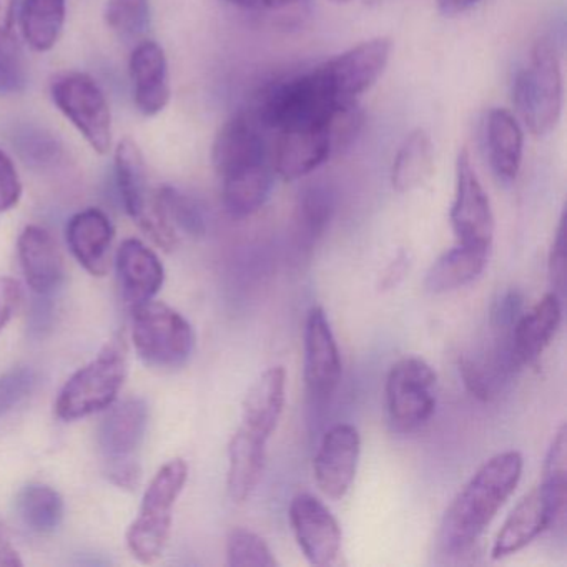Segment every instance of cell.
Listing matches in <instances>:
<instances>
[{"label":"cell","instance_id":"7dc6e473","mask_svg":"<svg viewBox=\"0 0 567 567\" xmlns=\"http://www.w3.org/2000/svg\"><path fill=\"white\" fill-rule=\"evenodd\" d=\"M235 8L247 9V11H254V0H227Z\"/></svg>","mask_w":567,"mask_h":567},{"label":"cell","instance_id":"ab89813d","mask_svg":"<svg viewBox=\"0 0 567 567\" xmlns=\"http://www.w3.org/2000/svg\"><path fill=\"white\" fill-rule=\"evenodd\" d=\"M460 374L466 390L480 401H489L493 398V383L487 377L484 367L471 358H461Z\"/></svg>","mask_w":567,"mask_h":567},{"label":"cell","instance_id":"74e56055","mask_svg":"<svg viewBox=\"0 0 567 567\" xmlns=\"http://www.w3.org/2000/svg\"><path fill=\"white\" fill-rule=\"evenodd\" d=\"M22 197V182L12 158L0 148V212L18 207Z\"/></svg>","mask_w":567,"mask_h":567},{"label":"cell","instance_id":"3957f363","mask_svg":"<svg viewBox=\"0 0 567 567\" xmlns=\"http://www.w3.org/2000/svg\"><path fill=\"white\" fill-rule=\"evenodd\" d=\"M128 371V350L124 338L115 337L97 357L75 371L59 393L55 413L75 421L107 410L117 400Z\"/></svg>","mask_w":567,"mask_h":567},{"label":"cell","instance_id":"4fadbf2b","mask_svg":"<svg viewBox=\"0 0 567 567\" xmlns=\"http://www.w3.org/2000/svg\"><path fill=\"white\" fill-rule=\"evenodd\" d=\"M291 529L303 556L311 566H330L341 549V527L337 517L310 493H300L291 499Z\"/></svg>","mask_w":567,"mask_h":567},{"label":"cell","instance_id":"f6af8a7d","mask_svg":"<svg viewBox=\"0 0 567 567\" xmlns=\"http://www.w3.org/2000/svg\"><path fill=\"white\" fill-rule=\"evenodd\" d=\"M480 0H436L437 9L441 14L453 18V16L464 14L473 9Z\"/></svg>","mask_w":567,"mask_h":567},{"label":"cell","instance_id":"e0dca14e","mask_svg":"<svg viewBox=\"0 0 567 567\" xmlns=\"http://www.w3.org/2000/svg\"><path fill=\"white\" fill-rule=\"evenodd\" d=\"M274 135L271 158L275 174L285 182H295L311 174L337 152L330 125L291 128Z\"/></svg>","mask_w":567,"mask_h":567},{"label":"cell","instance_id":"7c38bea8","mask_svg":"<svg viewBox=\"0 0 567 567\" xmlns=\"http://www.w3.org/2000/svg\"><path fill=\"white\" fill-rule=\"evenodd\" d=\"M393 42L386 38L361 42L357 48L321 64L328 87L340 104H354L383 75Z\"/></svg>","mask_w":567,"mask_h":567},{"label":"cell","instance_id":"4316f807","mask_svg":"<svg viewBox=\"0 0 567 567\" xmlns=\"http://www.w3.org/2000/svg\"><path fill=\"white\" fill-rule=\"evenodd\" d=\"M489 260L487 248L466 247L457 244L444 251L427 270L424 288L433 295L447 293L476 280Z\"/></svg>","mask_w":567,"mask_h":567},{"label":"cell","instance_id":"5bb4252c","mask_svg":"<svg viewBox=\"0 0 567 567\" xmlns=\"http://www.w3.org/2000/svg\"><path fill=\"white\" fill-rule=\"evenodd\" d=\"M254 112H238L218 132L212 151L215 172L224 178L271 158V141Z\"/></svg>","mask_w":567,"mask_h":567},{"label":"cell","instance_id":"c3c4849f","mask_svg":"<svg viewBox=\"0 0 567 567\" xmlns=\"http://www.w3.org/2000/svg\"><path fill=\"white\" fill-rule=\"evenodd\" d=\"M331 2H334V4H348L351 0H331Z\"/></svg>","mask_w":567,"mask_h":567},{"label":"cell","instance_id":"9c48e42d","mask_svg":"<svg viewBox=\"0 0 567 567\" xmlns=\"http://www.w3.org/2000/svg\"><path fill=\"white\" fill-rule=\"evenodd\" d=\"M51 95L59 111L97 154L112 147V114L101 85L89 74L64 72L52 81Z\"/></svg>","mask_w":567,"mask_h":567},{"label":"cell","instance_id":"4dcf8cb0","mask_svg":"<svg viewBox=\"0 0 567 567\" xmlns=\"http://www.w3.org/2000/svg\"><path fill=\"white\" fill-rule=\"evenodd\" d=\"M22 523L38 534H52L64 519V499L54 487L32 483L22 487L16 499Z\"/></svg>","mask_w":567,"mask_h":567},{"label":"cell","instance_id":"f546056e","mask_svg":"<svg viewBox=\"0 0 567 567\" xmlns=\"http://www.w3.org/2000/svg\"><path fill=\"white\" fill-rule=\"evenodd\" d=\"M68 16V0H22L19 22L25 42L35 52H49L59 39Z\"/></svg>","mask_w":567,"mask_h":567},{"label":"cell","instance_id":"d6986e66","mask_svg":"<svg viewBox=\"0 0 567 567\" xmlns=\"http://www.w3.org/2000/svg\"><path fill=\"white\" fill-rule=\"evenodd\" d=\"M563 320V301L556 291L544 295L527 313L520 315L509 334V350L516 363L530 364L553 341Z\"/></svg>","mask_w":567,"mask_h":567},{"label":"cell","instance_id":"1f68e13d","mask_svg":"<svg viewBox=\"0 0 567 567\" xmlns=\"http://www.w3.org/2000/svg\"><path fill=\"white\" fill-rule=\"evenodd\" d=\"M155 202L175 231L192 238L204 237L207 220L200 204L178 188L164 185L155 192Z\"/></svg>","mask_w":567,"mask_h":567},{"label":"cell","instance_id":"83f0119b","mask_svg":"<svg viewBox=\"0 0 567 567\" xmlns=\"http://www.w3.org/2000/svg\"><path fill=\"white\" fill-rule=\"evenodd\" d=\"M434 145L424 128H416L404 137L391 168V184L400 194L424 187L433 177Z\"/></svg>","mask_w":567,"mask_h":567},{"label":"cell","instance_id":"6da1fadb","mask_svg":"<svg viewBox=\"0 0 567 567\" xmlns=\"http://www.w3.org/2000/svg\"><path fill=\"white\" fill-rule=\"evenodd\" d=\"M519 451H503L489 457L457 493L441 519L440 547L450 556L467 553L483 536L523 476Z\"/></svg>","mask_w":567,"mask_h":567},{"label":"cell","instance_id":"8d00e7d4","mask_svg":"<svg viewBox=\"0 0 567 567\" xmlns=\"http://www.w3.org/2000/svg\"><path fill=\"white\" fill-rule=\"evenodd\" d=\"M16 145L24 161L32 165L54 164L62 155V145L58 138L41 131L22 132L16 138Z\"/></svg>","mask_w":567,"mask_h":567},{"label":"cell","instance_id":"7a4b0ae2","mask_svg":"<svg viewBox=\"0 0 567 567\" xmlns=\"http://www.w3.org/2000/svg\"><path fill=\"white\" fill-rule=\"evenodd\" d=\"M513 104L527 131L536 137L549 135L563 112V72L556 48L540 39L529 61L513 82Z\"/></svg>","mask_w":567,"mask_h":567},{"label":"cell","instance_id":"ffe728a7","mask_svg":"<svg viewBox=\"0 0 567 567\" xmlns=\"http://www.w3.org/2000/svg\"><path fill=\"white\" fill-rule=\"evenodd\" d=\"M25 281L35 295L52 297L64 284V261L54 238L45 228L29 225L18 241Z\"/></svg>","mask_w":567,"mask_h":567},{"label":"cell","instance_id":"f1b7e54d","mask_svg":"<svg viewBox=\"0 0 567 567\" xmlns=\"http://www.w3.org/2000/svg\"><path fill=\"white\" fill-rule=\"evenodd\" d=\"M19 0H0V95L21 94L28 85V64L19 42Z\"/></svg>","mask_w":567,"mask_h":567},{"label":"cell","instance_id":"44dd1931","mask_svg":"<svg viewBox=\"0 0 567 567\" xmlns=\"http://www.w3.org/2000/svg\"><path fill=\"white\" fill-rule=\"evenodd\" d=\"M117 275L122 298L131 308L147 303L161 291L165 270L154 250L128 238L117 251Z\"/></svg>","mask_w":567,"mask_h":567},{"label":"cell","instance_id":"9a60e30c","mask_svg":"<svg viewBox=\"0 0 567 567\" xmlns=\"http://www.w3.org/2000/svg\"><path fill=\"white\" fill-rule=\"evenodd\" d=\"M341 381L337 338L323 308L313 307L305 324V383L317 403H327Z\"/></svg>","mask_w":567,"mask_h":567},{"label":"cell","instance_id":"603a6c76","mask_svg":"<svg viewBox=\"0 0 567 567\" xmlns=\"http://www.w3.org/2000/svg\"><path fill=\"white\" fill-rule=\"evenodd\" d=\"M114 225L105 212L87 208L68 224V244L75 260L92 275L104 277L109 270V251L114 240Z\"/></svg>","mask_w":567,"mask_h":567},{"label":"cell","instance_id":"30bf717a","mask_svg":"<svg viewBox=\"0 0 567 567\" xmlns=\"http://www.w3.org/2000/svg\"><path fill=\"white\" fill-rule=\"evenodd\" d=\"M115 177L125 210L132 220L164 250H174L178 234L165 220L155 202V194L148 188L144 155L131 138H124L115 148Z\"/></svg>","mask_w":567,"mask_h":567},{"label":"cell","instance_id":"7bdbcfd3","mask_svg":"<svg viewBox=\"0 0 567 567\" xmlns=\"http://www.w3.org/2000/svg\"><path fill=\"white\" fill-rule=\"evenodd\" d=\"M408 268H410V257L401 251L381 274L380 287H383V290H391V288L396 287L406 275Z\"/></svg>","mask_w":567,"mask_h":567},{"label":"cell","instance_id":"ac0fdd59","mask_svg":"<svg viewBox=\"0 0 567 567\" xmlns=\"http://www.w3.org/2000/svg\"><path fill=\"white\" fill-rule=\"evenodd\" d=\"M131 79L134 102L145 117H155L171 102V75L167 55L154 41H142L131 55Z\"/></svg>","mask_w":567,"mask_h":567},{"label":"cell","instance_id":"b9f144b4","mask_svg":"<svg viewBox=\"0 0 567 567\" xmlns=\"http://www.w3.org/2000/svg\"><path fill=\"white\" fill-rule=\"evenodd\" d=\"M52 315H54V307H52L51 297H45V295H38V298L34 300V305H32V333L39 334V337L44 334V331L51 328Z\"/></svg>","mask_w":567,"mask_h":567},{"label":"cell","instance_id":"277c9868","mask_svg":"<svg viewBox=\"0 0 567 567\" xmlns=\"http://www.w3.org/2000/svg\"><path fill=\"white\" fill-rule=\"evenodd\" d=\"M187 480V463L177 457L164 464L145 489L137 519L127 530L128 550L138 563H155L164 553L171 536L174 507Z\"/></svg>","mask_w":567,"mask_h":567},{"label":"cell","instance_id":"d4e9b609","mask_svg":"<svg viewBox=\"0 0 567 567\" xmlns=\"http://www.w3.org/2000/svg\"><path fill=\"white\" fill-rule=\"evenodd\" d=\"M268 441L248 433L244 427L235 431L228 444L227 489L235 503H245L257 489L267 463Z\"/></svg>","mask_w":567,"mask_h":567},{"label":"cell","instance_id":"2e32d148","mask_svg":"<svg viewBox=\"0 0 567 567\" xmlns=\"http://www.w3.org/2000/svg\"><path fill=\"white\" fill-rule=\"evenodd\" d=\"M361 456L360 431L350 423L331 426L324 433L313 460L317 486L330 499H343L353 486Z\"/></svg>","mask_w":567,"mask_h":567},{"label":"cell","instance_id":"836d02e7","mask_svg":"<svg viewBox=\"0 0 567 567\" xmlns=\"http://www.w3.org/2000/svg\"><path fill=\"white\" fill-rule=\"evenodd\" d=\"M105 21L125 42H138L151 28V0H109Z\"/></svg>","mask_w":567,"mask_h":567},{"label":"cell","instance_id":"8fae6325","mask_svg":"<svg viewBox=\"0 0 567 567\" xmlns=\"http://www.w3.org/2000/svg\"><path fill=\"white\" fill-rule=\"evenodd\" d=\"M457 244L491 250L494 238V215L466 148L456 158V190L450 214Z\"/></svg>","mask_w":567,"mask_h":567},{"label":"cell","instance_id":"f35d334b","mask_svg":"<svg viewBox=\"0 0 567 567\" xmlns=\"http://www.w3.org/2000/svg\"><path fill=\"white\" fill-rule=\"evenodd\" d=\"M547 267H549V278L554 291L560 297L566 290V221H564V217L560 218L559 227H557Z\"/></svg>","mask_w":567,"mask_h":567},{"label":"cell","instance_id":"8992f818","mask_svg":"<svg viewBox=\"0 0 567 567\" xmlns=\"http://www.w3.org/2000/svg\"><path fill=\"white\" fill-rule=\"evenodd\" d=\"M132 340L147 367L175 370L190 360L195 333L184 315L158 301L132 308Z\"/></svg>","mask_w":567,"mask_h":567},{"label":"cell","instance_id":"d590c367","mask_svg":"<svg viewBox=\"0 0 567 567\" xmlns=\"http://www.w3.org/2000/svg\"><path fill=\"white\" fill-rule=\"evenodd\" d=\"M39 384L34 368L18 367L0 377V420L24 403Z\"/></svg>","mask_w":567,"mask_h":567},{"label":"cell","instance_id":"e575fe53","mask_svg":"<svg viewBox=\"0 0 567 567\" xmlns=\"http://www.w3.org/2000/svg\"><path fill=\"white\" fill-rule=\"evenodd\" d=\"M227 564L231 567H277L278 560L258 534L237 527L227 537Z\"/></svg>","mask_w":567,"mask_h":567},{"label":"cell","instance_id":"ba28073f","mask_svg":"<svg viewBox=\"0 0 567 567\" xmlns=\"http://www.w3.org/2000/svg\"><path fill=\"white\" fill-rule=\"evenodd\" d=\"M567 480L543 477L511 511L494 539L493 559L513 556L529 546L544 530L563 519L566 513Z\"/></svg>","mask_w":567,"mask_h":567},{"label":"cell","instance_id":"484cf974","mask_svg":"<svg viewBox=\"0 0 567 567\" xmlns=\"http://www.w3.org/2000/svg\"><path fill=\"white\" fill-rule=\"evenodd\" d=\"M274 162L254 165L221 178V200L234 218H247L264 207L275 184Z\"/></svg>","mask_w":567,"mask_h":567},{"label":"cell","instance_id":"60d3db41","mask_svg":"<svg viewBox=\"0 0 567 567\" xmlns=\"http://www.w3.org/2000/svg\"><path fill=\"white\" fill-rule=\"evenodd\" d=\"M21 301V288L12 278L0 277V331L4 330L6 324L14 317Z\"/></svg>","mask_w":567,"mask_h":567},{"label":"cell","instance_id":"7402d4cb","mask_svg":"<svg viewBox=\"0 0 567 567\" xmlns=\"http://www.w3.org/2000/svg\"><path fill=\"white\" fill-rule=\"evenodd\" d=\"M287 401V373L284 367L268 368L248 390L241 404L240 427L268 441L280 423Z\"/></svg>","mask_w":567,"mask_h":567},{"label":"cell","instance_id":"5b68a950","mask_svg":"<svg viewBox=\"0 0 567 567\" xmlns=\"http://www.w3.org/2000/svg\"><path fill=\"white\" fill-rule=\"evenodd\" d=\"M147 426L148 408L141 398L117 404L102 420L99 454L105 476L115 486L134 489L141 481V453Z\"/></svg>","mask_w":567,"mask_h":567},{"label":"cell","instance_id":"d6a6232c","mask_svg":"<svg viewBox=\"0 0 567 567\" xmlns=\"http://www.w3.org/2000/svg\"><path fill=\"white\" fill-rule=\"evenodd\" d=\"M334 214V195L327 185H310L298 198L297 224L307 240L323 235Z\"/></svg>","mask_w":567,"mask_h":567},{"label":"cell","instance_id":"ee69618b","mask_svg":"<svg viewBox=\"0 0 567 567\" xmlns=\"http://www.w3.org/2000/svg\"><path fill=\"white\" fill-rule=\"evenodd\" d=\"M22 564L24 563L12 544L11 534L4 524H0V567H19Z\"/></svg>","mask_w":567,"mask_h":567},{"label":"cell","instance_id":"52a82bcc","mask_svg":"<svg viewBox=\"0 0 567 567\" xmlns=\"http://www.w3.org/2000/svg\"><path fill=\"white\" fill-rule=\"evenodd\" d=\"M436 371L423 358L396 361L384 388L391 426L400 433L423 430L436 411Z\"/></svg>","mask_w":567,"mask_h":567},{"label":"cell","instance_id":"bcb514c9","mask_svg":"<svg viewBox=\"0 0 567 567\" xmlns=\"http://www.w3.org/2000/svg\"><path fill=\"white\" fill-rule=\"evenodd\" d=\"M300 0H254V11H280Z\"/></svg>","mask_w":567,"mask_h":567},{"label":"cell","instance_id":"cb8c5ba5","mask_svg":"<svg viewBox=\"0 0 567 567\" xmlns=\"http://www.w3.org/2000/svg\"><path fill=\"white\" fill-rule=\"evenodd\" d=\"M484 147L494 175L506 184L513 182L523 164L524 132L517 118L506 109L487 112Z\"/></svg>","mask_w":567,"mask_h":567}]
</instances>
